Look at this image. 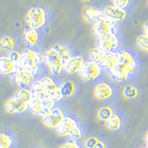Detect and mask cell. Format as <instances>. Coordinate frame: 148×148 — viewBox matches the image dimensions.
Listing matches in <instances>:
<instances>
[{"instance_id": "cell-1", "label": "cell", "mask_w": 148, "mask_h": 148, "mask_svg": "<svg viewBox=\"0 0 148 148\" xmlns=\"http://www.w3.org/2000/svg\"><path fill=\"white\" fill-rule=\"evenodd\" d=\"M70 58L68 49L62 45H56L45 53L43 62L48 66L53 75L58 76L63 71Z\"/></svg>"}, {"instance_id": "cell-2", "label": "cell", "mask_w": 148, "mask_h": 148, "mask_svg": "<svg viewBox=\"0 0 148 148\" xmlns=\"http://www.w3.org/2000/svg\"><path fill=\"white\" fill-rule=\"evenodd\" d=\"M32 99L30 90L21 88L5 104V110L11 114L24 113L28 107V103Z\"/></svg>"}, {"instance_id": "cell-3", "label": "cell", "mask_w": 148, "mask_h": 148, "mask_svg": "<svg viewBox=\"0 0 148 148\" xmlns=\"http://www.w3.org/2000/svg\"><path fill=\"white\" fill-rule=\"evenodd\" d=\"M39 72V67H23L17 64L15 71L11 74L15 85L25 88L34 80Z\"/></svg>"}, {"instance_id": "cell-4", "label": "cell", "mask_w": 148, "mask_h": 148, "mask_svg": "<svg viewBox=\"0 0 148 148\" xmlns=\"http://www.w3.org/2000/svg\"><path fill=\"white\" fill-rule=\"evenodd\" d=\"M92 33L96 36L117 34L116 22L110 20L104 16H101L92 21Z\"/></svg>"}, {"instance_id": "cell-5", "label": "cell", "mask_w": 148, "mask_h": 148, "mask_svg": "<svg viewBox=\"0 0 148 148\" xmlns=\"http://www.w3.org/2000/svg\"><path fill=\"white\" fill-rule=\"evenodd\" d=\"M56 133L59 136H70L74 138H81L82 136L81 129L79 127L77 123L71 117L64 116L62 121L56 128Z\"/></svg>"}, {"instance_id": "cell-6", "label": "cell", "mask_w": 148, "mask_h": 148, "mask_svg": "<svg viewBox=\"0 0 148 148\" xmlns=\"http://www.w3.org/2000/svg\"><path fill=\"white\" fill-rule=\"evenodd\" d=\"M25 19L29 27L37 30L45 25L47 14L42 8L34 7L27 12Z\"/></svg>"}, {"instance_id": "cell-7", "label": "cell", "mask_w": 148, "mask_h": 148, "mask_svg": "<svg viewBox=\"0 0 148 148\" xmlns=\"http://www.w3.org/2000/svg\"><path fill=\"white\" fill-rule=\"evenodd\" d=\"M55 102L49 98L42 100L31 99L28 103L27 109L30 110L33 114L44 117L53 108Z\"/></svg>"}, {"instance_id": "cell-8", "label": "cell", "mask_w": 148, "mask_h": 148, "mask_svg": "<svg viewBox=\"0 0 148 148\" xmlns=\"http://www.w3.org/2000/svg\"><path fill=\"white\" fill-rule=\"evenodd\" d=\"M43 62V56L31 49H25L21 53L18 65L23 67H34Z\"/></svg>"}, {"instance_id": "cell-9", "label": "cell", "mask_w": 148, "mask_h": 148, "mask_svg": "<svg viewBox=\"0 0 148 148\" xmlns=\"http://www.w3.org/2000/svg\"><path fill=\"white\" fill-rule=\"evenodd\" d=\"M119 45V39L115 34L101 36L96 39V47L104 53L114 52L118 48Z\"/></svg>"}, {"instance_id": "cell-10", "label": "cell", "mask_w": 148, "mask_h": 148, "mask_svg": "<svg viewBox=\"0 0 148 148\" xmlns=\"http://www.w3.org/2000/svg\"><path fill=\"white\" fill-rule=\"evenodd\" d=\"M40 81L49 99H51L54 102H57L62 99V96L61 95L59 88L51 78L45 76Z\"/></svg>"}, {"instance_id": "cell-11", "label": "cell", "mask_w": 148, "mask_h": 148, "mask_svg": "<svg viewBox=\"0 0 148 148\" xmlns=\"http://www.w3.org/2000/svg\"><path fill=\"white\" fill-rule=\"evenodd\" d=\"M79 73L84 81H92L99 77L101 74V67L94 62L90 61L84 63Z\"/></svg>"}, {"instance_id": "cell-12", "label": "cell", "mask_w": 148, "mask_h": 148, "mask_svg": "<svg viewBox=\"0 0 148 148\" xmlns=\"http://www.w3.org/2000/svg\"><path fill=\"white\" fill-rule=\"evenodd\" d=\"M119 62L118 66L128 74L134 73L136 71L137 63L130 53L126 51H122L119 53Z\"/></svg>"}, {"instance_id": "cell-13", "label": "cell", "mask_w": 148, "mask_h": 148, "mask_svg": "<svg viewBox=\"0 0 148 148\" xmlns=\"http://www.w3.org/2000/svg\"><path fill=\"white\" fill-rule=\"evenodd\" d=\"M63 111L59 108H53L46 116L42 117V121L48 127L56 129L64 119Z\"/></svg>"}, {"instance_id": "cell-14", "label": "cell", "mask_w": 148, "mask_h": 148, "mask_svg": "<svg viewBox=\"0 0 148 148\" xmlns=\"http://www.w3.org/2000/svg\"><path fill=\"white\" fill-rule=\"evenodd\" d=\"M103 16L113 22L123 21L126 18L127 13L125 9H121L114 5H108L103 10Z\"/></svg>"}, {"instance_id": "cell-15", "label": "cell", "mask_w": 148, "mask_h": 148, "mask_svg": "<svg viewBox=\"0 0 148 148\" xmlns=\"http://www.w3.org/2000/svg\"><path fill=\"white\" fill-rule=\"evenodd\" d=\"M119 57V53H105L102 60L99 65L100 67H102V68H104L105 70L109 71L118 66Z\"/></svg>"}, {"instance_id": "cell-16", "label": "cell", "mask_w": 148, "mask_h": 148, "mask_svg": "<svg viewBox=\"0 0 148 148\" xmlns=\"http://www.w3.org/2000/svg\"><path fill=\"white\" fill-rule=\"evenodd\" d=\"M18 63L8 56L0 57V73L2 75H11L15 71Z\"/></svg>"}, {"instance_id": "cell-17", "label": "cell", "mask_w": 148, "mask_h": 148, "mask_svg": "<svg viewBox=\"0 0 148 148\" xmlns=\"http://www.w3.org/2000/svg\"><path fill=\"white\" fill-rule=\"evenodd\" d=\"M84 63V58L81 56L71 57L64 65V69L69 73H77L82 69Z\"/></svg>"}, {"instance_id": "cell-18", "label": "cell", "mask_w": 148, "mask_h": 148, "mask_svg": "<svg viewBox=\"0 0 148 148\" xmlns=\"http://www.w3.org/2000/svg\"><path fill=\"white\" fill-rule=\"evenodd\" d=\"M22 39L25 42L26 45L29 47H34L36 45L39 40V34L36 30L30 27H27L25 29L23 34H22Z\"/></svg>"}, {"instance_id": "cell-19", "label": "cell", "mask_w": 148, "mask_h": 148, "mask_svg": "<svg viewBox=\"0 0 148 148\" xmlns=\"http://www.w3.org/2000/svg\"><path fill=\"white\" fill-rule=\"evenodd\" d=\"M113 88L108 83H100L96 87L94 90V94L99 99L104 100L109 99L113 95Z\"/></svg>"}, {"instance_id": "cell-20", "label": "cell", "mask_w": 148, "mask_h": 148, "mask_svg": "<svg viewBox=\"0 0 148 148\" xmlns=\"http://www.w3.org/2000/svg\"><path fill=\"white\" fill-rule=\"evenodd\" d=\"M30 93H31V96L32 99H45L47 98H48L47 95L46 94L45 91L43 86H42V82L40 80L34 82L31 85V88L30 89Z\"/></svg>"}, {"instance_id": "cell-21", "label": "cell", "mask_w": 148, "mask_h": 148, "mask_svg": "<svg viewBox=\"0 0 148 148\" xmlns=\"http://www.w3.org/2000/svg\"><path fill=\"white\" fill-rule=\"evenodd\" d=\"M108 73H109L111 79L117 82L127 81L128 77H129V74L127 72H125L124 70L120 68L119 66L109 71Z\"/></svg>"}, {"instance_id": "cell-22", "label": "cell", "mask_w": 148, "mask_h": 148, "mask_svg": "<svg viewBox=\"0 0 148 148\" xmlns=\"http://www.w3.org/2000/svg\"><path fill=\"white\" fill-rule=\"evenodd\" d=\"M103 15L102 10L95 7H88L84 10V16L89 22H92L95 18Z\"/></svg>"}, {"instance_id": "cell-23", "label": "cell", "mask_w": 148, "mask_h": 148, "mask_svg": "<svg viewBox=\"0 0 148 148\" xmlns=\"http://www.w3.org/2000/svg\"><path fill=\"white\" fill-rule=\"evenodd\" d=\"M15 47V42L10 36H5L0 39V49L6 51H13Z\"/></svg>"}, {"instance_id": "cell-24", "label": "cell", "mask_w": 148, "mask_h": 148, "mask_svg": "<svg viewBox=\"0 0 148 148\" xmlns=\"http://www.w3.org/2000/svg\"><path fill=\"white\" fill-rule=\"evenodd\" d=\"M61 95L62 97H70L73 96L75 91V85L71 81H67L63 83L59 88Z\"/></svg>"}, {"instance_id": "cell-25", "label": "cell", "mask_w": 148, "mask_h": 148, "mask_svg": "<svg viewBox=\"0 0 148 148\" xmlns=\"http://www.w3.org/2000/svg\"><path fill=\"white\" fill-rule=\"evenodd\" d=\"M106 126L110 130H117L121 126V120L119 116L113 114L106 121Z\"/></svg>"}, {"instance_id": "cell-26", "label": "cell", "mask_w": 148, "mask_h": 148, "mask_svg": "<svg viewBox=\"0 0 148 148\" xmlns=\"http://www.w3.org/2000/svg\"><path fill=\"white\" fill-rule=\"evenodd\" d=\"M105 53L101 51V50H99L97 47H94L92 48V50L90 52V57L91 60L92 62H96V64H99L100 62L102 60L103 57H104V55Z\"/></svg>"}, {"instance_id": "cell-27", "label": "cell", "mask_w": 148, "mask_h": 148, "mask_svg": "<svg viewBox=\"0 0 148 148\" xmlns=\"http://www.w3.org/2000/svg\"><path fill=\"white\" fill-rule=\"evenodd\" d=\"M123 96L128 99H133L138 96V90L132 85H127L123 89Z\"/></svg>"}, {"instance_id": "cell-28", "label": "cell", "mask_w": 148, "mask_h": 148, "mask_svg": "<svg viewBox=\"0 0 148 148\" xmlns=\"http://www.w3.org/2000/svg\"><path fill=\"white\" fill-rule=\"evenodd\" d=\"M113 110L109 107H103L98 112V117L101 121H106L113 115Z\"/></svg>"}, {"instance_id": "cell-29", "label": "cell", "mask_w": 148, "mask_h": 148, "mask_svg": "<svg viewBox=\"0 0 148 148\" xmlns=\"http://www.w3.org/2000/svg\"><path fill=\"white\" fill-rule=\"evenodd\" d=\"M13 142V138L9 135L0 133V148H10Z\"/></svg>"}, {"instance_id": "cell-30", "label": "cell", "mask_w": 148, "mask_h": 148, "mask_svg": "<svg viewBox=\"0 0 148 148\" xmlns=\"http://www.w3.org/2000/svg\"><path fill=\"white\" fill-rule=\"evenodd\" d=\"M137 44L141 49H143L144 51H147V36L145 35V34H142V35L139 36L137 38Z\"/></svg>"}, {"instance_id": "cell-31", "label": "cell", "mask_w": 148, "mask_h": 148, "mask_svg": "<svg viewBox=\"0 0 148 148\" xmlns=\"http://www.w3.org/2000/svg\"><path fill=\"white\" fill-rule=\"evenodd\" d=\"M113 5L121 9H125L128 6L130 0H112Z\"/></svg>"}, {"instance_id": "cell-32", "label": "cell", "mask_w": 148, "mask_h": 148, "mask_svg": "<svg viewBox=\"0 0 148 148\" xmlns=\"http://www.w3.org/2000/svg\"><path fill=\"white\" fill-rule=\"evenodd\" d=\"M60 148H80V147L79 146V145L75 140L71 139L66 141L65 143L62 144L61 145Z\"/></svg>"}, {"instance_id": "cell-33", "label": "cell", "mask_w": 148, "mask_h": 148, "mask_svg": "<svg viewBox=\"0 0 148 148\" xmlns=\"http://www.w3.org/2000/svg\"><path fill=\"white\" fill-rule=\"evenodd\" d=\"M98 141H99V140H98L97 138H96V137H90V138L86 140L84 145H85L87 148H93Z\"/></svg>"}, {"instance_id": "cell-34", "label": "cell", "mask_w": 148, "mask_h": 148, "mask_svg": "<svg viewBox=\"0 0 148 148\" xmlns=\"http://www.w3.org/2000/svg\"><path fill=\"white\" fill-rule=\"evenodd\" d=\"M93 148H105V145L103 143L102 141H99Z\"/></svg>"}, {"instance_id": "cell-35", "label": "cell", "mask_w": 148, "mask_h": 148, "mask_svg": "<svg viewBox=\"0 0 148 148\" xmlns=\"http://www.w3.org/2000/svg\"><path fill=\"white\" fill-rule=\"evenodd\" d=\"M144 29H145V34L147 36L148 35V25L147 22H145V25H144Z\"/></svg>"}, {"instance_id": "cell-36", "label": "cell", "mask_w": 148, "mask_h": 148, "mask_svg": "<svg viewBox=\"0 0 148 148\" xmlns=\"http://www.w3.org/2000/svg\"><path fill=\"white\" fill-rule=\"evenodd\" d=\"M145 141H146V143L147 144V133L146 136H145Z\"/></svg>"}, {"instance_id": "cell-37", "label": "cell", "mask_w": 148, "mask_h": 148, "mask_svg": "<svg viewBox=\"0 0 148 148\" xmlns=\"http://www.w3.org/2000/svg\"><path fill=\"white\" fill-rule=\"evenodd\" d=\"M84 1H90V0H84Z\"/></svg>"}, {"instance_id": "cell-38", "label": "cell", "mask_w": 148, "mask_h": 148, "mask_svg": "<svg viewBox=\"0 0 148 148\" xmlns=\"http://www.w3.org/2000/svg\"><path fill=\"white\" fill-rule=\"evenodd\" d=\"M141 148H147V147H141Z\"/></svg>"}]
</instances>
